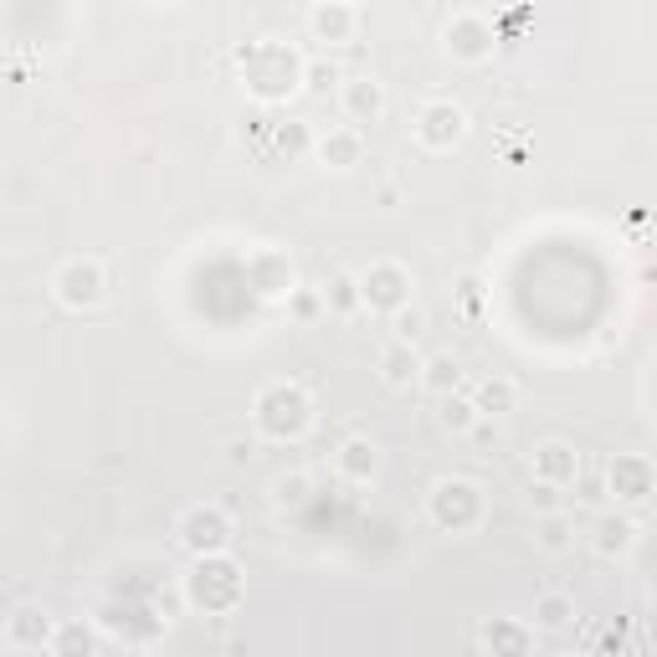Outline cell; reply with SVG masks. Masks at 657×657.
<instances>
[{"label": "cell", "mask_w": 657, "mask_h": 657, "mask_svg": "<svg viewBox=\"0 0 657 657\" xmlns=\"http://www.w3.org/2000/svg\"><path fill=\"white\" fill-rule=\"evenodd\" d=\"M252 283H257V293H268V299H278V293H293V268H288V257L283 252H257L252 262Z\"/></svg>", "instance_id": "obj_14"}, {"label": "cell", "mask_w": 657, "mask_h": 657, "mask_svg": "<svg viewBox=\"0 0 657 657\" xmlns=\"http://www.w3.org/2000/svg\"><path fill=\"white\" fill-rule=\"evenodd\" d=\"M340 98H344V114L355 123H375L386 114V88H380L375 77H349Z\"/></svg>", "instance_id": "obj_12"}, {"label": "cell", "mask_w": 657, "mask_h": 657, "mask_svg": "<svg viewBox=\"0 0 657 657\" xmlns=\"http://www.w3.org/2000/svg\"><path fill=\"white\" fill-rule=\"evenodd\" d=\"M241 62H247V73H252V88L262 93V98H278V93H288L293 83H303V62L288 52V46H247L241 52Z\"/></svg>", "instance_id": "obj_2"}, {"label": "cell", "mask_w": 657, "mask_h": 657, "mask_svg": "<svg viewBox=\"0 0 657 657\" xmlns=\"http://www.w3.org/2000/svg\"><path fill=\"white\" fill-rule=\"evenodd\" d=\"M406 288H411V278H406L401 262H375L359 278V303H370L380 314H396V309H406Z\"/></svg>", "instance_id": "obj_6"}, {"label": "cell", "mask_w": 657, "mask_h": 657, "mask_svg": "<svg viewBox=\"0 0 657 657\" xmlns=\"http://www.w3.org/2000/svg\"><path fill=\"white\" fill-rule=\"evenodd\" d=\"M535 478L539 488H570V483L581 478V457H575V448L570 442H545V448L535 452Z\"/></svg>", "instance_id": "obj_9"}, {"label": "cell", "mask_w": 657, "mask_h": 657, "mask_svg": "<svg viewBox=\"0 0 657 657\" xmlns=\"http://www.w3.org/2000/svg\"><path fill=\"white\" fill-rule=\"evenodd\" d=\"M359 134L355 129H328L324 139H319V160L334 164V170H349V164H359Z\"/></svg>", "instance_id": "obj_19"}, {"label": "cell", "mask_w": 657, "mask_h": 657, "mask_svg": "<svg viewBox=\"0 0 657 657\" xmlns=\"http://www.w3.org/2000/svg\"><path fill=\"white\" fill-rule=\"evenodd\" d=\"M483 637H488L493 657H529V632L514 627V622H488Z\"/></svg>", "instance_id": "obj_22"}, {"label": "cell", "mask_w": 657, "mask_h": 657, "mask_svg": "<svg viewBox=\"0 0 657 657\" xmlns=\"http://www.w3.org/2000/svg\"><path fill=\"white\" fill-rule=\"evenodd\" d=\"M57 299L67 303V309H93V303H104L108 293V278L98 262H88V257H77V262H67V268L57 272Z\"/></svg>", "instance_id": "obj_5"}, {"label": "cell", "mask_w": 657, "mask_h": 657, "mask_svg": "<svg viewBox=\"0 0 657 657\" xmlns=\"http://www.w3.org/2000/svg\"><path fill=\"white\" fill-rule=\"evenodd\" d=\"M606 483H612V493L622 504H643L647 493H653V463L647 457H616Z\"/></svg>", "instance_id": "obj_10"}, {"label": "cell", "mask_w": 657, "mask_h": 657, "mask_svg": "<svg viewBox=\"0 0 657 657\" xmlns=\"http://www.w3.org/2000/svg\"><path fill=\"white\" fill-rule=\"evenodd\" d=\"M314 417V406L303 396V386H268L257 396V427L268 437H299Z\"/></svg>", "instance_id": "obj_1"}, {"label": "cell", "mask_w": 657, "mask_h": 657, "mask_svg": "<svg viewBox=\"0 0 657 657\" xmlns=\"http://www.w3.org/2000/svg\"><path fill=\"white\" fill-rule=\"evenodd\" d=\"M303 493H309V478H303V473H288V478L272 483V498H278V504H303Z\"/></svg>", "instance_id": "obj_27"}, {"label": "cell", "mask_w": 657, "mask_h": 657, "mask_svg": "<svg viewBox=\"0 0 657 657\" xmlns=\"http://www.w3.org/2000/svg\"><path fill=\"white\" fill-rule=\"evenodd\" d=\"M535 535H539L545 550H566V545H570V519H566V514H545Z\"/></svg>", "instance_id": "obj_26"}, {"label": "cell", "mask_w": 657, "mask_h": 657, "mask_svg": "<svg viewBox=\"0 0 657 657\" xmlns=\"http://www.w3.org/2000/svg\"><path fill=\"white\" fill-rule=\"evenodd\" d=\"M52 643H57L62 657H88V653H93V632L77 627V622H67V627L52 632Z\"/></svg>", "instance_id": "obj_25"}, {"label": "cell", "mask_w": 657, "mask_h": 657, "mask_svg": "<svg viewBox=\"0 0 657 657\" xmlns=\"http://www.w3.org/2000/svg\"><path fill=\"white\" fill-rule=\"evenodd\" d=\"M303 83H309V88H328V83H334V67H328V62H309V67H303Z\"/></svg>", "instance_id": "obj_29"}, {"label": "cell", "mask_w": 657, "mask_h": 657, "mask_svg": "<svg viewBox=\"0 0 657 657\" xmlns=\"http://www.w3.org/2000/svg\"><path fill=\"white\" fill-rule=\"evenodd\" d=\"M180 545L191 554H201V560H211V554H222L226 545H231V519H226L222 508L195 504L191 514L180 519Z\"/></svg>", "instance_id": "obj_3"}, {"label": "cell", "mask_w": 657, "mask_h": 657, "mask_svg": "<svg viewBox=\"0 0 657 657\" xmlns=\"http://www.w3.org/2000/svg\"><path fill=\"white\" fill-rule=\"evenodd\" d=\"M467 129V114L457 104H448V98H437V104L421 108L417 119V139L427 144V150H448V144H457Z\"/></svg>", "instance_id": "obj_8"}, {"label": "cell", "mask_w": 657, "mask_h": 657, "mask_svg": "<svg viewBox=\"0 0 657 657\" xmlns=\"http://www.w3.org/2000/svg\"><path fill=\"white\" fill-rule=\"evenodd\" d=\"M560 657H581V653H560Z\"/></svg>", "instance_id": "obj_30"}, {"label": "cell", "mask_w": 657, "mask_h": 657, "mask_svg": "<svg viewBox=\"0 0 657 657\" xmlns=\"http://www.w3.org/2000/svg\"><path fill=\"white\" fill-rule=\"evenodd\" d=\"M570 622H575V601H570L566 591H545V596L535 601V627L539 632H566Z\"/></svg>", "instance_id": "obj_20"}, {"label": "cell", "mask_w": 657, "mask_h": 657, "mask_svg": "<svg viewBox=\"0 0 657 657\" xmlns=\"http://www.w3.org/2000/svg\"><path fill=\"white\" fill-rule=\"evenodd\" d=\"M448 52L457 62H483L493 52V21L478 11H457L448 21Z\"/></svg>", "instance_id": "obj_7"}, {"label": "cell", "mask_w": 657, "mask_h": 657, "mask_svg": "<svg viewBox=\"0 0 657 657\" xmlns=\"http://www.w3.org/2000/svg\"><path fill=\"white\" fill-rule=\"evenodd\" d=\"M309 26H314L319 42H349L359 31V11L355 6H344V0H324L309 11Z\"/></svg>", "instance_id": "obj_11"}, {"label": "cell", "mask_w": 657, "mask_h": 657, "mask_svg": "<svg viewBox=\"0 0 657 657\" xmlns=\"http://www.w3.org/2000/svg\"><path fill=\"white\" fill-rule=\"evenodd\" d=\"M324 303L334 309V314H355V309H359V278L334 272V278L324 283Z\"/></svg>", "instance_id": "obj_23"}, {"label": "cell", "mask_w": 657, "mask_h": 657, "mask_svg": "<svg viewBox=\"0 0 657 657\" xmlns=\"http://www.w3.org/2000/svg\"><path fill=\"white\" fill-rule=\"evenodd\" d=\"M340 467H344V478L370 483L375 473H380V448H375V442H365V437H349V442L340 448Z\"/></svg>", "instance_id": "obj_17"}, {"label": "cell", "mask_w": 657, "mask_h": 657, "mask_svg": "<svg viewBox=\"0 0 657 657\" xmlns=\"http://www.w3.org/2000/svg\"><path fill=\"white\" fill-rule=\"evenodd\" d=\"M421 386L432 390V396H452V390L463 386V365H457L452 355L421 359Z\"/></svg>", "instance_id": "obj_21"}, {"label": "cell", "mask_w": 657, "mask_h": 657, "mask_svg": "<svg viewBox=\"0 0 657 657\" xmlns=\"http://www.w3.org/2000/svg\"><path fill=\"white\" fill-rule=\"evenodd\" d=\"M632 545H637V524H632L627 514H606V519L596 524V554L601 560H616V554H627Z\"/></svg>", "instance_id": "obj_16"}, {"label": "cell", "mask_w": 657, "mask_h": 657, "mask_svg": "<svg viewBox=\"0 0 657 657\" xmlns=\"http://www.w3.org/2000/svg\"><path fill=\"white\" fill-rule=\"evenodd\" d=\"M483 514V498L478 488L467 478H448V483H437L432 493V519L442 524V529H467V524H478Z\"/></svg>", "instance_id": "obj_4"}, {"label": "cell", "mask_w": 657, "mask_h": 657, "mask_svg": "<svg viewBox=\"0 0 657 657\" xmlns=\"http://www.w3.org/2000/svg\"><path fill=\"white\" fill-rule=\"evenodd\" d=\"M473 421H478V411H473V401H467V396H457V390H452V396H442V427H448V432H467Z\"/></svg>", "instance_id": "obj_24"}, {"label": "cell", "mask_w": 657, "mask_h": 657, "mask_svg": "<svg viewBox=\"0 0 657 657\" xmlns=\"http://www.w3.org/2000/svg\"><path fill=\"white\" fill-rule=\"evenodd\" d=\"M467 401H473V411H478L483 421H498V417H508V411H514L519 390H514V380H504V375H498V380H483V386L473 390Z\"/></svg>", "instance_id": "obj_15"}, {"label": "cell", "mask_w": 657, "mask_h": 657, "mask_svg": "<svg viewBox=\"0 0 657 657\" xmlns=\"http://www.w3.org/2000/svg\"><path fill=\"white\" fill-rule=\"evenodd\" d=\"M421 324H427L421 309H396V344H411L421 334Z\"/></svg>", "instance_id": "obj_28"}, {"label": "cell", "mask_w": 657, "mask_h": 657, "mask_svg": "<svg viewBox=\"0 0 657 657\" xmlns=\"http://www.w3.org/2000/svg\"><path fill=\"white\" fill-rule=\"evenodd\" d=\"M52 616L46 612H36V606H21V612H11V643H21V647H42V643H52Z\"/></svg>", "instance_id": "obj_18"}, {"label": "cell", "mask_w": 657, "mask_h": 657, "mask_svg": "<svg viewBox=\"0 0 657 657\" xmlns=\"http://www.w3.org/2000/svg\"><path fill=\"white\" fill-rule=\"evenodd\" d=\"M380 380H386V386H396V390L417 386V380H421L417 349H411V344H396V340H390L386 349H380Z\"/></svg>", "instance_id": "obj_13"}]
</instances>
